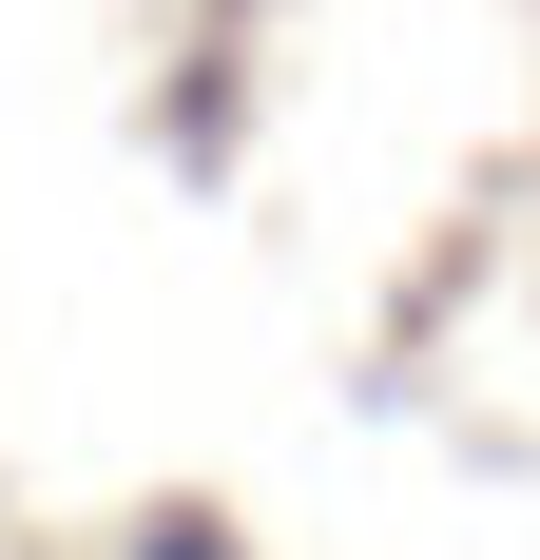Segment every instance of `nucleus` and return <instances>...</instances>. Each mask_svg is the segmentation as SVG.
I'll use <instances>...</instances> for the list:
<instances>
[{
    "mask_svg": "<svg viewBox=\"0 0 540 560\" xmlns=\"http://www.w3.org/2000/svg\"><path fill=\"white\" fill-rule=\"evenodd\" d=\"M136 560H232V522H213V503H155V522H136Z\"/></svg>",
    "mask_w": 540,
    "mask_h": 560,
    "instance_id": "f257e3e1",
    "label": "nucleus"
}]
</instances>
